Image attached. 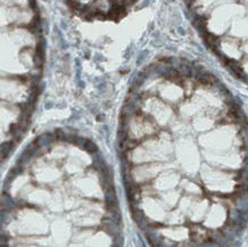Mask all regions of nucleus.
I'll return each instance as SVG.
<instances>
[{
	"mask_svg": "<svg viewBox=\"0 0 248 247\" xmlns=\"http://www.w3.org/2000/svg\"><path fill=\"white\" fill-rule=\"evenodd\" d=\"M84 148L90 152V153H93V152H97V146L93 144L92 141L90 140H85V144H84Z\"/></svg>",
	"mask_w": 248,
	"mask_h": 247,
	"instance_id": "obj_1",
	"label": "nucleus"
}]
</instances>
